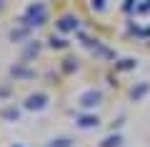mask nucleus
<instances>
[{
  "label": "nucleus",
  "mask_w": 150,
  "mask_h": 147,
  "mask_svg": "<svg viewBox=\"0 0 150 147\" xmlns=\"http://www.w3.org/2000/svg\"><path fill=\"white\" fill-rule=\"evenodd\" d=\"M20 23H23V25H28V27L45 25V23H48V8H45L43 3H30V5L25 8V13H23Z\"/></svg>",
  "instance_id": "nucleus-1"
},
{
  "label": "nucleus",
  "mask_w": 150,
  "mask_h": 147,
  "mask_svg": "<svg viewBox=\"0 0 150 147\" xmlns=\"http://www.w3.org/2000/svg\"><path fill=\"white\" fill-rule=\"evenodd\" d=\"M103 102V92L100 90H95V87H88V90H83L78 97H75V105L80 107V110H95L98 105Z\"/></svg>",
  "instance_id": "nucleus-2"
},
{
  "label": "nucleus",
  "mask_w": 150,
  "mask_h": 147,
  "mask_svg": "<svg viewBox=\"0 0 150 147\" xmlns=\"http://www.w3.org/2000/svg\"><path fill=\"white\" fill-rule=\"evenodd\" d=\"M48 102H50L48 92H30L25 97V102H23V110L25 112H43L48 107Z\"/></svg>",
  "instance_id": "nucleus-3"
},
{
  "label": "nucleus",
  "mask_w": 150,
  "mask_h": 147,
  "mask_svg": "<svg viewBox=\"0 0 150 147\" xmlns=\"http://www.w3.org/2000/svg\"><path fill=\"white\" fill-rule=\"evenodd\" d=\"M75 125L80 127V130H95L100 125V117L95 112H90V110H83L80 115H75Z\"/></svg>",
  "instance_id": "nucleus-4"
},
{
  "label": "nucleus",
  "mask_w": 150,
  "mask_h": 147,
  "mask_svg": "<svg viewBox=\"0 0 150 147\" xmlns=\"http://www.w3.org/2000/svg\"><path fill=\"white\" fill-rule=\"evenodd\" d=\"M55 27H58L60 32H78V27H80V20L75 15H63V18H58V23H55Z\"/></svg>",
  "instance_id": "nucleus-5"
},
{
  "label": "nucleus",
  "mask_w": 150,
  "mask_h": 147,
  "mask_svg": "<svg viewBox=\"0 0 150 147\" xmlns=\"http://www.w3.org/2000/svg\"><path fill=\"white\" fill-rule=\"evenodd\" d=\"M38 55H40V42H38V40H28V42H23V53H20L23 63H28V60H35Z\"/></svg>",
  "instance_id": "nucleus-6"
},
{
  "label": "nucleus",
  "mask_w": 150,
  "mask_h": 147,
  "mask_svg": "<svg viewBox=\"0 0 150 147\" xmlns=\"http://www.w3.org/2000/svg\"><path fill=\"white\" fill-rule=\"evenodd\" d=\"M30 30H33V27H28V25L13 27L8 37H10V42H18V45H23V42H28V40H30Z\"/></svg>",
  "instance_id": "nucleus-7"
},
{
  "label": "nucleus",
  "mask_w": 150,
  "mask_h": 147,
  "mask_svg": "<svg viewBox=\"0 0 150 147\" xmlns=\"http://www.w3.org/2000/svg\"><path fill=\"white\" fill-rule=\"evenodd\" d=\"M10 75H13L15 80H33V77H35V70L25 68V65H13V68H10Z\"/></svg>",
  "instance_id": "nucleus-8"
},
{
  "label": "nucleus",
  "mask_w": 150,
  "mask_h": 147,
  "mask_svg": "<svg viewBox=\"0 0 150 147\" xmlns=\"http://www.w3.org/2000/svg\"><path fill=\"white\" fill-rule=\"evenodd\" d=\"M148 92H150V82H148V80H143V82H138L133 90H130V100L140 102V100H143V97H145Z\"/></svg>",
  "instance_id": "nucleus-9"
},
{
  "label": "nucleus",
  "mask_w": 150,
  "mask_h": 147,
  "mask_svg": "<svg viewBox=\"0 0 150 147\" xmlns=\"http://www.w3.org/2000/svg\"><path fill=\"white\" fill-rule=\"evenodd\" d=\"M20 115H23V110H20V107H15V105L3 107V112H0V117H3L5 122H18V120H20Z\"/></svg>",
  "instance_id": "nucleus-10"
},
{
  "label": "nucleus",
  "mask_w": 150,
  "mask_h": 147,
  "mask_svg": "<svg viewBox=\"0 0 150 147\" xmlns=\"http://www.w3.org/2000/svg\"><path fill=\"white\" fill-rule=\"evenodd\" d=\"M120 145H123V135H118V132H112L98 142V147H120Z\"/></svg>",
  "instance_id": "nucleus-11"
},
{
  "label": "nucleus",
  "mask_w": 150,
  "mask_h": 147,
  "mask_svg": "<svg viewBox=\"0 0 150 147\" xmlns=\"http://www.w3.org/2000/svg\"><path fill=\"white\" fill-rule=\"evenodd\" d=\"M135 68H138V60L135 58H123V60L115 63V70L118 72H128V70H135Z\"/></svg>",
  "instance_id": "nucleus-12"
},
{
  "label": "nucleus",
  "mask_w": 150,
  "mask_h": 147,
  "mask_svg": "<svg viewBox=\"0 0 150 147\" xmlns=\"http://www.w3.org/2000/svg\"><path fill=\"white\" fill-rule=\"evenodd\" d=\"M60 70H63L65 75H73L75 70H78V60H75V58H65L63 65H60Z\"/></svg>",
  "instance_id": "nucleus-13"
},
{
  "label": "nucleus",
  "mask_w": 150,
  "mask_h": 147,
  "mask_svg": "<svg viewBox=\"0 0 150 147\" xmlns=\"http://www.w3.org/2000/svg\"><path fill=\"white\" fill-rule=\"evenodd\" d=\"M45 147H73L70 137H53L50 142H45Z\"/></svg>",
  "instance_id": "nucleus-14"
},
{
  "label": "nucleus",
  "mask_w": 150,
  "mask_h": 147,
  "mask_svg": "<svg viewBox=\"0 0 150 147\" xmlns=\"http://www.w3.org/2000/svg\"><path fill=\"white\" fill-rule=\"evenodd\" d=\"M90 8L95 13H105L108 10V0H90Z\"/></svg>",
  "instance_id": "nucleus-15"
},
{
  "label": "nucleus",
  "mask_w": 150,
  "mask_h": 147,
  "mask_svg": "<svg viewBox=\"0 0 150 147\" xmlns=\"http://www.w3.org/2000/svg\"><path fill=\"white\" fill-rule=\"evenodd\" d=\"M50 47H58V50H63V47H68V40L65 37H50Z\"/></svg>",
  "instance_id": "nucleus-16"
},
{
  "label": "nucleus",
  "mask_w": 150,
  "mask_h": 147,
  "mask_svg": "<svg viewBox=\"0 0 150 147\" xmlns=\"http://www.w3.org/2000/svg\"><path fill=\"white\" fill-rule=\"evenodd\" d=\"M135 13H138V15H148V13H150V0H140Z\"/></svg>",
  "instance_id": "nucleus-17"
},
{
  "label": "nucleus",
  "mask_w": 150,
  "mask_h": 147,
  "mask_svg": "<svg viewBox=\"0 0 150 147\" xmlns=\"http://www.w3.org/2000/svg\"><path fill=\"white\" fill-rule=\"evenodd\" d=\"M138 10V0H125L123 3V13H135Z\"/></svg>",
  "instance_id": "nucleus-18"
},
{
  "label": "nucleus",
  "mask_w": 150,
  "mask_h": 147,
  "mask_svg": "<svg viewBox=\"0 0 150 147\" xmlns=\"http://www.w3.org/2000/svg\"><path fill=\"white\" fill-rule=\"evenodd\" d=\"M10 147H25V145H23V142H13Z\"/></svg>",
  "instance_id": "nucleus-19"
},
{
  "label": "nucleus",
  "mask_w": 150,
  "mask_h": 147,
  "mask_svg": "<svg viewBox=\"0 0 150 147\" xmlns=\"http://www.w3.org/2000/svg\"><path fill=\"white\" fill-rule=\"evenodd\" d=\"M3 8H5V0H0V10H3Z\"/></svg>",
  "instance_id": "nucleus-20"
}]
</instances>
